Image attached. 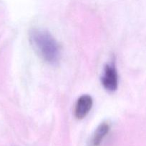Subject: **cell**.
I'll list each match as a JSON object with an SVG mask.
<instances>
[{
    "label": "cell",
    "mask_w": 146,
    "mask_h": 146,
    "mask_svg": "<svg viewBox=\"0 0 146 146\" xmlns=\"http://www.w3.org/2000/svg\"><path fill=\"white\" fill-rule=\"evenodd\" d=\"M103 87L110 92H114L118 87V74L113 62L106 64L101 77Z\"/></svg>",
    "instance_id": "7a4b0ae2"
},
{
    "label": "cell",
    "mask_w": 146,
    "mask_h": 146,
    "mask_svg": "<svg viewBox=\"0 0 146 146\" xmlns=\"http://www.w3.org/2000/svg\"><path fill=\"white\" fill-rule=\"evenodd\" d=\"M93 105L92 98L90 95H82L77 100L74 106V116L77 119L82 120L85 118L91 111Z\"/></svg>",
    "instance_id": "3957f363"
},
{
    "label": "cell",
    "mask_w": 146,
    "mask_h": 146,
    "mask_svg": "<svg viewBox=\"0 0 146 146\" xmlns=\"http://www.w3.org/2000/svg\"><path fill=\"white\" fill-rule=\"evenodd\" d=\"M110 130V125L108 122H103L100 124L90 138L89 146H100Z\"/></svg>",
    "instance_id": "277c9868"
},
{
    "label": "cell",
    "mask_w": 146,
    "mask_h": 146,
    "mask_svg": "<svg viewBox=\"0 0 146 146\" xmlns=\"http://www.w3.org/2000/svg\"><path fill=\"white\" fill-rule=\"evenodd\" d=\"M29 41L37 55L46 63L54 65L60 58V46L50 32L41 29L29 31Z\"/></svg>",
    "instance_id": "6da1fadb"
}]
</instances>
